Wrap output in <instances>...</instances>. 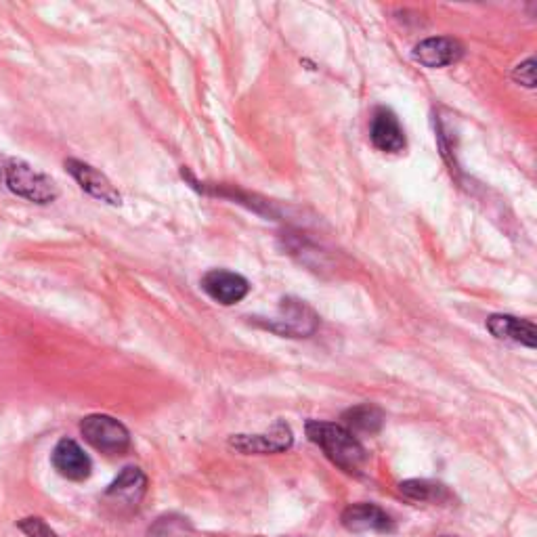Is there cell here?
<instances>
[{
    "label": "cell",
    "mask_w": 537,
    "mask_h": 537,
    "mask_svg": "<svg viewBox=\"0 0 537 537\" xmlns=\"http://www.w3.org/2000/svg\"><path fill=\"white\" fill-rule=\"evenodd\" d=\"M514 80L521 82L527 89H533L535 87V61L527 59L521 63V66L514 68Z\"/></svg>",
    "instance_id": "cell-17"
},
{
    "label": "cell",
    "mask_w": 537,
    "mask_h": 537,
    "mask_svg": "<svg viewBox=\"0 0 537 537\" xmlns=\"http://www.w3.org/2000/svg\"><path fill=\"white\" fill-rule=\"evenodd\" d=\"M66 168L68 173L76 179V183L89 193V196H93L95 200L99 202H105V204H112V206H118L122 202L118 189L112 185V181L107 179L101 170L93 168L91 164L87 162H80V160H66Z\"/></svg>",
    "instance_id": "cell-7"
},
{
    "label": "cell",
    "mask_w": 537,
    "mask_h": 537,
    "mask_svg": "<svg viewBox=\"0 0 537 537\" xmlns=\"http://www.w3.org/2000/svg\"><path fill=\"white\" fill-rule=\"evenodd\" d=\"M399 491L405 498H410L414 502H439L441 498L447 496V491L443 485L431 483V481H420V479H410L403 481L399 485Z\"/></svg>",
    "instance_id": "cell-15"
},
{
    "label": "cell",
    "mask_w": 537,
    "mask_h": 537,
    "mask_svg": "<svg viewBox=\"0 0 537 537\" xmlns=\"http://www.w3.org/2000/svg\"><path fill=\"white\" fill-rule=\"evenodd\" d=\"M294 443L292 431L286 422H275L267 433L261 435H233L229 439V447L240 451L244 456H267L282 454Z\"/></svg>",
    "instance_id": "cell-4"
},
{
    "label": "cell",
    "mask_w": 537,
    "mask_h": 537,
    "mask_svg": "<svg viewBox=\"0 0 537 537\" xmlns=\"http://www.w3.org/2000/svg\"><path fill=\"white\" fill-rule=\"evenodd\" d=\"M204 292L214 300V303L231 307L240 303L250 292L248 279L240 273H233L227 269H212L202 277Z\"/></svg>",
    "instance_id": "cell-5"
},
{
    "label": "cell",
    "mask_w": 537,
    "mask_h": 537,
    "mask_svg": "<svg viewBox=\"0 0 537 537\" xmlns=\"http://www.w3.org/2000/svg\"><path fill=\"white\" fill-rule=\"evenodd\" d=\"M3 179L15 196L26 198L34 204H51L59 196L55 181L24 160H7L3 166Z\"/></svg>",
    "instance_id": "cell-2"
},
{
    "label": "cell",
    "mask_w": 537,
    "mask_h": 537,
    "mask_svg": "<svg viewBox=\"0 0 537 537\" xmlns=\"http://www.w3.org/2000/svg\"><path fill=\"white\" fill-rule=\"evenodd\" d=\"M464 55V49L458 40L439 36L426 38L414 49V59L420 61L426 68H447L451 63H458Z\"/></svg>",
    "instance_id": "cell-10"
},
{
    "label": "cell",
    "mask_w": 537,
    "mask_h": 537,
    "mask_svg": "<svg viewBox=\"0 0 537 537\" xmlns=\"http://www.w3.org/2000/svg\"><path fill=\"white\" fill-rule=\"evenodd\" d=\"M269 330L290 336V338H305L311 336L317 328V315L300 300H284L282 311H279V317L267 324Z\"/></svg>",
    "instance_id": "cell-6"
},
{
    "label": "cell",
    "mask_w": 537,
    "mask_h": 537,
    "mask_svg": "<svg viewBox=\"0 0 537 537\" xmlns=\"http://www.w3.org/2000/svg\"><path fill=\"white\" fill-rule=\"evenodd\" d=\"M145 491H147V477L143 475V470L137 466H126L114 479V483L107 487L105 496L116 502L137 506L143 500Z\"/></svg>",
    "instance_id": "cell-13"
},
{
    "label": "cell",
    "mask_w": 537,
    "mask_h": 537,
    "mask_svg": "<svg viewBox=\"0 0 537 537\" xmlns=\"http://www.w3.org/2000/svg\"><path fill=\"white\" fill-rule=\"evenodd\" d=\"M487 330L500 340L517 342V345H523L527 349L537 347V328L527 319L512 315H491L487 319Z\"/></svg>",
    "instance_id": "cell-12"
},
{
    "label": "cell",
    "mask_w": 537,
    "mask_h": 537,
    "mask_svg": "<svg viewBox=\"0 0 537 537\" xmlns=\"http://www.w3.org/2000/svg\"><path fill=\"white\" fill-rule=\"evenodd\" d=\"M342 420H345V428L349 433H353L355 437L357 435H376L380 428H382V422H384V414L378 410L376 405H357L353 407V410L345 412V416H342Z\"/></svg>",
    "instance_id": "cell-14"
},
{
    "label": "cell",
    "mask_w": 537,
    "mask_h": 537,
    "mask_svg": "<svg viewBox=\"0 0 537 537\" xmlns=\"http://www.w3.org/2000/svg\"><path fill=\"white\" fill-rule=\"evenodd\" d=\"M342 527L351 533H391L393 519L376 504H353L340 517Z\"/></svg>",
    "instance_id": "cell-8"
},
{
    "label": "cell",
    "mask_w": 537,
    "mask_h": 537,
    "mask_svg": "<svg viewBox=\"0 0 537 537\" xmlns=\"http://www.w3.org/2000/svg\"><path fill=\"white\" fill-rule=\"evenodd\" d=\"M51 460L63 479L84 481L91 477L93 462L87 454H84V449L72 439H61L53 449Z\"/></svg>",
    "instance_id": "cell-9"
},
{
    "label": "cell",
    "mask_w": 537,
    "mask_h": 537,
    "mask_svg": "<svg viewBox=\"0 0 537 537\" xmlns=\"http://www.w3.org/2000/svg\"><path fill=\"white\" fill-rule=\"evenodd\" d=\"M307 437L324 449V454L345 472H359L361 466L368 460L365 456V447L361 441L349 433L345 426L332 424V422H319L311 420L307 424Z\"/></svg>",
    "instance_id": "cell-1"
},
{
    "label": "cell",
    "mask_w": 537,
    "mask_h": 537,
    "mask_svg": "<svg viewBox=\"0 0 537 537\" xmlns=\"http://www.w3.org/2000/svg\"><path fill=\"white\" fill-rule=\"evenodd\" d=\"M80 433L95 449L107 456H120L131 447L128 428L107 414H93L80 422Z\"/></svg>",
    "instance_id": "cell-3"
},
{
    "label": "cell",
    "mask_w": 537,
    "mask_h": 537,
    "mask_svg": "<svg viewBox=\"0 0 537 537\" xmlns=\"http://www.w3.org/2000/svg\"><path fill=\"white\" fill-rule=\"evenodd\" d=\"M372 143L376 149L384 154H399L405 147V133L399 124V118L386 110V107H378L372 118V131H370Z\"/></svg>",
    "instance_id": "cell-11"
},
{
    "label": "cell",
    "mask_w": 537,
    "mask_h": 537,
    "mask_svg": "<svg viewBox=\"0 0 537 537\" xmlns=\"http://www.w3.org/2000/svg\"><path fill=\"white\" fill-rule=\"evenodd\" d=\"M17 527L24 531L28 537H59L45 521H42L40 517H28V519H21L17 523Z\"/></svg>",
    "instance_id": "cell-16"
}]
</instances>
